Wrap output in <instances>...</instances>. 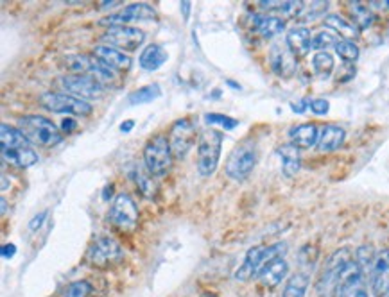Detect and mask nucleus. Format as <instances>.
<instances>
[{"mask_svg": "<svg viewBox=\"0 0 389 297\" xmlns=\"http://www.w3.org/2000/svg\"><path fill=\"white\" fill-rule=\"evenodd\" d=\"M375 251L371 246H361L357 249V253H355V263H357L359 267H361L362 272H371V269H373V263H375Z\"/></svg>", "mask_w": 389, "mask_h": 297, "instance_id": "f704fd0d", "label": "nucleus"}, {"mask_svg": "<svg viewBox=\"0 0 389 297\" xmlns=\"http://www.w3.org/2000/svg\"><path fill=\"white\" fill-rule=\"evenodd\" d=\"M45 217H47V212L38 213V215H36L35 219H32L31 222H29V229H31V231H36V229H38L40 226L43 224V220H45Z\"/></svg>", "mask_w": 389, "mask_h": 297, "instance_id": "a19ab883", "label": "nucleus"}, {"mask_svg": "<svg viewBox=\"0 0 389 297\" xmlns=\"http://www.w3.org/2000/svg\"><path fill=\"white\" fill-rule=\"evenodd\" d=\"M94 59L95 58H90V56H85V54H72V56H66L63 65L76 73H86V75H92Z\"/></svg>", "mask_w": 389, "mask_h": 297, "instance_id": "cd10ccee", "label": "nucleus"}, {"mask_svg": "<svg viewBox=\"0 0 389 297\" xmlns=\"http://www.w3.org/2000/svg\"><path fill=\"white\" fill-rule=\"evenodd\" d=\"M287 272H289V265L284 260V256H282V258L273 260L271 263H268V265L262 269L261 274H258V279H261V283L265 286V289H275V286H278L282 281H284Z\"/></svg>", "mask_w": 389, "mask_h": 297, "instance_id": "aec40b11", "label": "nucleus"}, {"mask_svg": "<svg viewBox=\"0 0 389 297\" xmlns=\"http://www.w3.org/2000/svg\"><path fill=\"white\" fill-rule=\"evenodd\" d=\"M196 136H198V126L191 116H183L172 123L167 138L174 159H181L188 154L196 142Z\"/></svg>", "mask_w": 389, "mask_h": 297, "instance_id": "9b49d317", "label": "nucleus"}, {"mask_svg": "<svg viewBox=\"0 0 389 297\" xmlns=\"http://www.w3.org/2000/svg\"><path fill=\"white\" fill-rule=\"evenodd\" d=\"M347 138V133L345 129L335 126V123H325L323 128L319 129V140H318V149L321 152H332L337 151L339 147L345 143Z\"/></svg>", "mask_w": 389, "mask_h": 297, "instance_id": "6ab92c4d", "label": "nucleus"}, {"mask_svg": "<svg viewBox=\"0 0 389 297\" xmlns=\"http://www.w3.org/2000/svg\"><path fill=\"white\" fill-rule=\"evenodd\" d=\"M325 25L328 29H332V31H337L345 40L357 38L359 32H361L354 22H350V20H347L341 15H328L325 18Z\"/></svg>", "mask_w": 389, "mask_h": 297, "instance_id": "a878e982", "label": "nucleus"}, {"mask_svg": "<svg viewBox=\"0 0 389 297\" xmlns=\"http://www.w3.org/2000/svg\"><path fill=\"white\" fill-rule=\"evenodd\" d=\"M94 56L102 63V65L112 68L113 72H115V70H119V72H128V70L131 68V58H128L124 52L115 49V47L97 45L94 49Z\"/></svg>", "mask_w": 389, "mask_h": 297, "instance_id": "f3484780", "label": "nucleus"}, {"mask_svg": "<svg viewBox=\"0 0 389 297\" xmlns=\"http://www.w3.org/2000/svg\"><path fill=\"white\" fill-rule=\"evenodd\" d=\"M222 136L221 131L215 129H205L198 138V170L199 174L208 178L217 170L219 159H221L222 149Z\"/></svg>", "mask_w": 389, "mask_h": 297, "instance_id": "0eeeda50", "label": "nucleus"}, {"mask_svg": "<svg viewBox=\"0 0 389 297\" xmlns=\"http://www.w3.org/2000/svg\"><path fill=\"white\" fill-rule=\"evenodd\" d=\"M311 109L314 115H327L328 109H330V104H328V101H325V99H314V101H311Z\"/></svg>", "mask_w": 389, "mask_h": 297, "instance_id": "58836bf2", "label": "nucleus"}, {"mask_svg": "<svg viewBox=\"0 0 389 297\" xmlns=\"http://www.w3.org/2000/svg\"><path fill=\"white\" fill-rule=\"evenodd\" d=\"M350 11H352V15H354L355 25L359 28V31H362V29H368L371 23H373L375 15L371 13V9L368 8L366 4H361V2H352Z\"/></svg>", "mask_w": 389, "mask_h": 297, "instance_id": "c756f323", "label": "nucleus"}, {"mask_svg": "<svg viewBox=\"0 0 389 297\" xmlns=\"http://www.w3.org/2000/svg\"><path fill=\"white\" fill-rule=\"evenodd\" d=\"M307 108H311V102H307V101L291 102V109H292V111H294V113H304Z\"/></svg>", "mask_w": 389, "mask_h": 297, "instance_id": "79ce46f5", "label": "nucleus"}, {"mask_svg": "<svg viewBox=\"0 0 389 297\" xmlns=\"http://www.w3.org/2000/svg\"><path fill=\"white\" fill-rule=\"evenodd\" d=\"M18 129L31 143L40 147H54L61 143L63 135L52 120L40 115H28L18 120Z\"/></svg>", "mask_w": 389, "mask_h": 297, "instance_id": "20e7f679", "label": "nucleus"}, {"mask_svg": "<svg viewBox=\"0 0 389 297\" xmlns=\"http://www.w3.org/2000/svg\"><path fill=\"white\" fill-rule=\"evenodd\" d=\"M40 101L49 111L52 113H63V115H74V116H88L92 115L94 108L92 104L78 97L66 95V93L58 92H47L40 97Z\"/></svg>", "mask_w": 389, "mask_h": 297, "instance_id": "f8f14e48", "label": "nucleus"}, {"mask_svg": "<svg viewBox=\"0 0 389 297\" xmlns=\"http://www.w3.org/2000/svg\"><path fill=\"white\" fill-rule=\"evenodd\" d=\"M287 251L285 243H273V246H255L251 247L244 256V262L235 272V279L237 281H248L253 276H258L268 263L273 260L282 258Z\"/></svg>", "mask_w": 389, "mask_h": 297, "instance_id": "7ed1b4c3", "label": "nucleus"}, {"mask_svg": "<svg viewBox=\"0 0 389 297\" xmlns=\"http://www.w3.org/2000/svg\"><path fill=\"white\" fill-rule=\"evenodd\" d=\"M78 128V123H76V120H72V119H65L61 122V129L65 133H74V129Z\"/></svg>", "mask_w": 389, "mask_h": 297, "instance_id": "37998d69", "label": "nucleus"}, {"mask_svg": "<svg viewBox=\"0 0 389 297\" xmlns=\"http://www.w3.org/2000/svg\"><path fill=\"white\" fill-rule=\"evenodd\" d=\"M327 9H328L327 2H314V4H311V8H307V6H305V9H304V13L300 15V18L314 20V18H318V15H323Z\"/></svg>", "mask_w": 389, "mask_h": 297, "instance_id": "4c0bfd02", "label": "nucleus"}, {"mask_svg": "<svg viewBox=\"0 0 389 297\" xmlns=\"http://www.w3.org/2000/svg\"><path fill=\"white\" fill-rule=\"evenodd\" d=\"M337 42L339 40L335 38L332 32L321 31V32H318L314 38H312V49H316V51H319V52H325V49H328V47H334L335 49Z\"/></svg>", "mask_w": 389, "mask_h": 297, "instance_id": "c9c22d12", "label": "nucleus"}, {"mask_svg": "<svg viewBox=\"0 0 389 297\" xmlns=\"http://www.w3.org/2000/svg\"><path fill=\"white\" fill-rule=\"evenodd\" d=\"M339 297H370L368 286H366V274L361 270V267L354 262L347 269L342 276L341 283L337 289Z\"/></svg>", "mask_w": 389, "mask_h": 297, "instance_id": "4468645a", "label": "nucleus"}, {"mask_svg": "<svg viewBox=\"0 0 389 297\" xmlns=\"http://www.w3.org/2000/svg\"><path fill=\"white\" fill-rule=\"evenodd\" d=\"M352 262L354 260H352V251L348 247L337 249L328 256L327 263H325L323 270H321V274L318 278V283H316V292H318L319 297H332L337 292L339 283H341L342 276H345Z\"/></svg>", "mask_w": 389, "mask_h": 297, "instance_id": "f03ea898", "label": "nucleus"}, {"mask_svg": "<svg viewBox=\"0 0 389 297\" xmlns=\"http://www.w3.org/2000/svg\"><path fill=\"white\" fill-rule=\"evenodd\" d=\"M92 293H94L92 283L86 281V279H78V281H72L71 285H66L63 289L61 297H92Z\"/></svg>", "mask_w": 389, "mask_h": 297, "instance_id": "2f4dec72", "label": "nucleus"}, {"mask_svg": "<svg viewBox=\"0 0 389 297\" xmlns=\"http://www.w3.org/2000/svg\"><path fill=\"white\" fill-rule=\"evenodd\" d=\"M271 66L273 70L282 75V78H289L296 70V58L287 47H275L271 51Z\"/></svg>", "mask_w": 389, "mask_h": 297, "instance_id": "412c9836", "label": "nucleus"}, {"mask_svg": "<svg viewBox=\"0 0 389 297\" xmlns=\"http://www.w3.org/2000/svg\"><path fill=\"white\" fill-rule=\"evenodd\" d=\"M226 85L234 86V90H239V88H241V85H237V83H234V81H226Z\"/></svg>", "mask_w": 389, "mask_h": 297, "instance_id": "8fccbe9b", "label": "nucleus"}, {"mask_svg": "<svg viewBox=\"0 0 389 297\" xmlns=\"http://www.w3.org/2000/svg\"><path fill=\"white\" fill-rule=\"evenodd\" d=\"M133 179H135L136 186H138V190L142 192V195L149 197V199H152V197L156 195V185L155 181H152L151 174H145L144 170L136 169L135 172H133Z\"/></svg>", "mask_w": 389, "mask_h": 297, "instance_id": "473e14b6", "label": "nucleus"}, {"mask_svg": "<svg viewBox=\"0 0 389 297\" xmlns=\"http://www.w3.org/2000/svg\"><path fill=\"white\" fill-rule=\"evenodd\" d=\"M285 43H287V49L294 54V58H304V56L309 54V51L312 49V36L311 31L304 25L300 28H292L291 31L287 32V38H285Z\"/></svg>", "mask_w": 389, "mask_h": 297, "instance_id": "a211bd4d", "label": "nucleus"}, {"mask_svg": "<svg viewBox=\"0 0 389 297\" xmlns=\"http://www.w3.org/2000/svg\"><path fill=\"white\" fill-rule=\"evenodd\" d=\"M258 162L257 143L244 140L239 143L226 159V174L235 181H246L251 176Z\"/></svg>", "mask_w": 389, "mask_h": 297, "instance_id": "423d86ee", "label": "nucleus"}, {"mask_svg": "<svg viewBox=\"0 0 389 297\" xmlns=\"http://www.w3.org/2000/svg\"><path fill=\"white\" fill-rule=\"evenodd\" d=\"M371 289L377 297L389 293V249H382L377 255L370 272Z\"/></svg>", "mask_w": 389, "mask_h": 297, "instance_id": "dca6fc26", "label": "nucleus"}, {"mask_svg": "<svg viewBox=\"0 0 389 297\" xmlns=\"http://www.w3.org/2000/svg\"><path fill=\"white\" fill-rule=\"evenodd\" d=\"M199 297H219V296H217V293H214V292H203Z\"/></svg>", "mask_w": 389, "mask_h": 297, "instance_id": "09e8293b", "label": "nucleus"}, {"mask_svg": "<svg viewBox=\"0 0 389 297\" xmlns=\"http://www.w3.org/2000/svg\"><path fill=\"white\" fill-rule=\"evenodd\" d=\"M181 9H183V13H185V18H188V9H191V2H183Z\"/></svg>", "mask_w": 389, "mask_h": 297, "instance_id": "49530a36", "label": "nucleus"}, {"mask_svg": "<svg viewBox=\"0 0 389 297\" xmlns=\"http://www.w3.org/2000/svg\"><path fill=\"white\" fill-rule=\"evenodd\" d=\"M278 154L282 158V169H284L285 176H294L300 170V149L294 143H284L282 147H278Z\"/></svg>", "mask_w": 389, "mask_h": 297, "instance_id": "393cba45", "label": "nucleus"}, {"mask_svg": "<svg viewBox=\"0 0 389 297\" xmlns=\"http://www.w3.org/2000/svg\"><path fill=\"white\" fill-rule=\"evenodd\" d=\"M56 85L66 93V95L78 97V99H101L104 95V85L94 75L86 73H72V75H61Z\"/></svg>", "mask_w": 389, "mask_h": 297, "instance_id": "1a4fd4ad", "label": "nucleus"}, {"mask_svg": "<svg viewBox=\"0 0 389 297\" xmlns=\"http://www.w3.org/2000/svg\"><path fill=\"white\" fill-rule=\"evenodd\" d=\"M156 11L152 6L144 4V2H138V4L126 6L121 13L117 15H112L108 18L101 20V23H106V25H128L131 22H144V20H155Z\"/></svg>", "mask_w": 389, "mask_h": 297, "instance_id": "2eb2a0df", "label": "nucleus"}, {"mask_svg": "<svg viewBox=\"0 0 389 297\" xmlns=\"http://www.w3.org/2000/svg\"><path fill=\"white\" fill-rule=\"evenodd\" d=\"M255 31L264 38H273V36L280 35L285 29V20L278 18V16L269 15H255L253 16Z\"/></svg>", "mask_w": 389, "mask_h": 297, "instance_id": "5701e85b", "label": "nucleus"}, {"mask_svg": "<svg viewBox=\"0 0 389 297\" xmlns=\"http://www.w3.org/2000/svg\"><path fill=\"white\" fill-rule=\"evenodd\" d=\"M388 297H389V293H388Z\"/></svg>", "mask_w": 389, "mask_h": 297, "instance_id": "3c124183", "label": "nucleus"}, {"mask_svg": "<svg viewBox=\"0 0 389 297\" xmlns=\"http://www.w3.org/2000/svg\"><path fill=\"white\" fill-rule=\"evenodd\" d=\"M102 42L115 49H124V51H135L144 43L145 32L138 28L131 25H112L102 35Z\"/></svg>", "mask_w": 389, "mask_h": 297, "instance_id": "ddd939ff", "label": "nucleus"}, {"mask_svg": "<svg viewBox=\"0 0 389 297\" xmlns=\"http://www.w3.org/2000/svg\"><path fill=\"white\" fill-rule=\"evenodd\" d=\"M335 52L345 63H355L359 59V47L352 40H339L335 45Z\"/></svg>", "mask_w": 389, "mask_h": 297, "instance_id": "72a5a7b5", "label": "nucleus"}, {"mask_svg": "<svg viewBox=\"0 0 389 297\" xmlns=\"http://www.w3.org/2000/svg\"><path fill=\"white\" fill-rule=\"evenodd\" d=\"M108 217L109 222L115 228L121 229V231L131 233L138 226L140 213H138V206H136V202L133 201V197L129 193H119L112 201Z\"/></svg>", "mask_w": 389, "mask_h": 297, "instance_id": "9d476101", "label": "nucleus"}, {"mask_svg": "<svg viewBox=\"0 0 389 297\" xmlns=\"http://www.w3.org/2000/svg\"><path fill=\"white\" fill-rule=\"evenodd\" d=\"M0 255H2V258L4 260H11L13 256L16 255V246L15 243H6V246H2V251H0Z\"/></svg>", "mask_w": 389, "mask_h": 297, "instance_id": "ea45409f", "label": "nucleus"}, {"mask_svg": "<svg viewBox=\"0 0 389 297\" xmlns=\"http://www.w3.org/2000/svg\"><path fill=\"white\" fill-rule=\"evenodd\" d=\"M174 156L171 151V143L165 135H155L144 145L145 169L155 178H164L171 172Z\"/></svg>", "mask_w": 389, "mask_h": 297, "instance_id": "39448f33", "label": "nucleus"}, {"mask_svg": "<svg viewBox=\"0 0 389 297\" xmlns=\"http://www.w3.org/2000/svg\"><path fill=\"white\" fill-rule=\"evenodd\" d=\"M162 95V90H160V85H148L138 88L136 92H133L131 95L128 97V101L131 104H148V102H152L155 99Z\"/></svg>", "mask_w": 389, "mask_h": 297, "instance_id": "c85d7f7f", "label": "nucleus"}, {"mask_svg": "<svg viewBox=\"0 0 389 297\" xmlns=\"http://www.w3.org/2000/svg\"><path fill=\"white\" fill-rule=\"evenodd\" d=\"M29 140L22 135L18 128H13L8 123L0 126V154L9 165L18 169H28L38 163V154L29 147Z\"/></svg>", "mask_w": 389, "mask_h": 297, "instance_id": "f257e3e1", "label": "nucleus"}, {"mask_svg": "<svg viewBox=\"0 0 389 297\" xmlns=\"http://www.w3.org/2000/svg\"><path fill=\"white\" fill-rule=\"evenodd\" d=\"M334 58H332L330 52H316L314 58H312V68H314V72L318 73V75H321V78H328L332 73V70H334Z\"/></svg>", "mask_w": 389, "mask_h": 297, "instance_id": "7c9ffc66", "label": "nucleus"}, {"mask_svg": "<svg viewBox=\"0 0 389 297\" xmlns=\"http://www.w3.org/2000/svg\"><path fill=\"white\" fill-rule=\"evenodd\" d=\"M205 120H207V123H217V126H222L226 131H232V129H235L239 126V120L232 119V116L221 115V113H207Z\"/></svg>", "mask_w": 389, "mask_h": 297, "instance_id": "e433bc0d", "label": "nucleus"}, {"mask_svg": "<svg viewBox=\"0 0 389 297\" xmlns=\"http://www.w3.org/2000/svg\"><path fill=\"white\" fill-rule=\"evenodd\" d=\"M0 202H2V215H4V213H6V206H8V201H6V197H2V199H0Z\"/></svg>", "mask_w": 389, "mask_h": 297, "instance_id": "de8ad7c7", "label": "nucleus"}, {"mask_svg": "<svg viewBox=\"0 0 389 297\" xmlns=\"http://www.w3.org/2000/svg\"><path fill=\"white\" fill-rule=\"evenodd\" d=\"M85 258L86 263L94 269H109L121 263V260L124 258V251H122L121 243L112 236H99L90 243Z\"/></svg>", "mask_w": 389, "mask_h": 297, "instance_id": "6e6552de", "label": "nucleus"}, {"mask_svg": "<svg viewBox=\"0 0 389 297\" xmlns=\"http://www.w3.org/2000/svg\"><path fill=\"white\" fill-rule=\"evenodd\" d=\"M167 59V51H165L162 45H156L155 43V45L145 47L144 51H142L140 58H138V61H140L142 68L148 70V72H152V70H158Z\"/></svg>", "mask_w": 389, "mask_h": 297, "instance_id": "b1692460", "label": "nucleus"}, {"mask_svg": "<svg viewBox=\"0 0 389 297\" xmlns=\"http://www.w3.org/2000/svg\"><path fill=\"white\" fill-rule=\"evenodd\" d=\"M289 136H291L292 143H294L298 149H309V147L318 145L319 128L312 122L300 123V126H296V128H292L291 131H289Z\"/></svg>", "mask_w": 389, "mask_h": 297, "instance_id": "4be33fe9", "label": "nucleus"}, {"mask_svg": "<svg viewBox=\"0 0 389 297\" xmlns=\"http://www.w3.org/2000/svg\"><path fill=\"white\" fill-rule=\"evenodd\" d=\"M133 128H135V122H133V120H126V122L121 123V131L122 133H129Z\"/></svg>", "mask_w": 389, "mask_h": 297, "instance_id": "c03bdc74", "label": "nucleus"}, {"mask_svg": "<svg viewBox=\"0 0 389 297\" xmlns=\"http://www.w3.org/2000/svg\"><path fill=\"white\" fill-rule=\"evenodd\" d=\"M112 193H113V185L106 186V188H104V193H102V199H104V201H108L109 197H112Z\"/></svg>", "mask_w": 389, "mask_h": 297, "instance_id": "a18cd8bd", "label": "nucleus"}, {"mask_svg": "<svg viewBox=\"0 0 389 297\" xmlns=\"http://www.w3.org/2000/svg\"><path fill=\"white\" fill-rule=\"evenodd\" d=\"M309 285H311V276L309 272L301 270V272H296L285 283V289L282 297H305L307 293Z\"/></svg>", "mask_w": 389, "mask_h": 297, "instance_id": "bb28decb", "label": "nucleus"}]
</instances>
